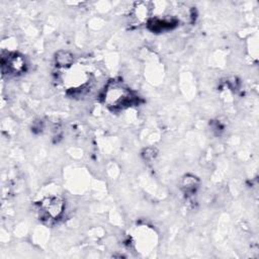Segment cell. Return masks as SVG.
<instances>
[{
  "instance_id": "6da1fadb",
  "label": "cell",
  "mask_w": 259,
  "mask_h": 259,
  "mask_svg": "<svg viewBox=\"0 0 259 259\" xmlns=\"http://www.w3.org/2000/svg\"><path fill=\"white\" fill-rule=\"evenodd\" d=\"M103 98L107 106L113 109L123 108L135 102V96L131 90L116 81H113L107 85Z\"/></svg>"
},
{
  "instance_id": "7a4b0ae2",
  "label": "cell",
  "mask_w": 259,
  "mask_h": 259,
  "mask_svg": "<svg viewBox=\"0 0 259 259\" xmlns=\"http://www.w3.org/2000/svg\"><path fill=\"white\" fill-rule=\"evenodd\" d=\"M65 203L63 199L58 196L46 197L39 202V217L41 220H47L49 222L58 220L64 211Z\"/></svg>"
},
{
  "instance_id": "3957f363",
  "label": "cell",
  "mask_w": 259,
  "mask_h": 259,
  "mask_svg": "<svg viewBox=\"0 0 259 259\" xmlns=\"http://www.w3.org/2000/svg\"><path fill=\"white\" fill-rule=\"evenodd\" d=\"M1 66L4 74H18L24 71L25 62L23 58L17 54H7V57L2 56Z\"/></svg>"
},
{
  "instance_id": "277c9868",
  "label": "cell",
  "mask_w": 259,
  "mask_h": 259,
  "mask_svg": "<svg viewBox=\"0 0 259 259\" xmlns=\"http://www.w3.org/2000/svg\"><path fill=\"white\" fill-rule=\"evenodd\" d=\"M177 23L176 20L174 19H167V18H154L152 20L149 21V27L153 30V31H163L166 29H170L173 26H175Z\"/></svg>"
},
{
  "instance_id": "5b68a950",
  "label": "cell",
  "mask_w": 259,
  "mask_h": 259,
  "mask_svg": "<svg viewBox=\"0 0 259 259\" xmlns=\"http://www.w3.org/2000/svg\"><path fill=\"white\" fill-rule=\"evenodd\" d=\"M198 180L192 175H186L182 180V188L186 194H192L197 188Z\"/></svg>"
},
{
  "instance_id": "8992f818",
  "label": "cell",
  "mask_w": 259,
  "mask_h": 259,
  "mask_svg": "<svg viewBox=\"0 0 259 259\" xmlns=\"http://www.w3.org/2000/svg\"><path fill=\"white\" fill-rule=\"evenodd\" d=\"M56 63L59 67H69L73 63V57L68 52H59L56 56Z\"/></svg>"
}]
</instances>
